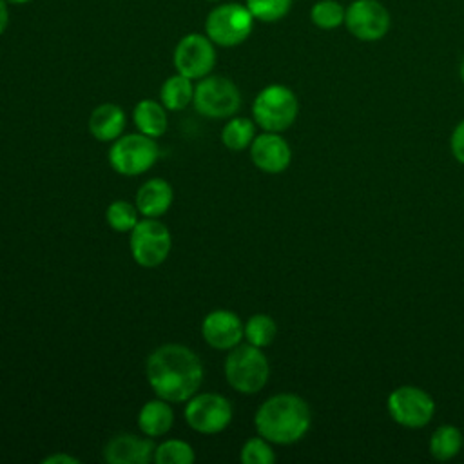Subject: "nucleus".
I'll list each match as a JSON object with an SVG mask.
<instances>
[{"label": "nucleus", "mask_w": 464, "mask_h": 464, "mask_svg": "<svg viewBox=\"0 0 464 464\" xmlns=\"http://www.w3.org/2000/svg\"><path fill=\"white\" fill-rule=\"evenodd\" d=\"M201 335L216 350H230L245 337L241 319L230 310H214L201 323Z\"/></svg>", "instance_id": "14"}, {"label": "nucleus", "mask_w": 464, "mask_h": 464, "mask_svg": "<svg viewBox=\"0 0 464 464\" xmlns=\"http://www.w3.org/2000/svg\"><path fill=\"white\" fill-rule=\"evenodd\" d=\"M174 424V411L165 399H154L141 406L138 413V426L143 435L156 439L165 435Z\"/></svg>", "instance_id": "18"}, {"label": "nucleus", "mask_w": 464, "mask_h": 464, "mask_svg": "<svg viewBox=\"0 0 464 464\" xmlns=\"http://www.w3.org/2000/svg\"><path fill=\"white\" fill-rule=\"evenodd\" d=\"M138 214H140V210L136 205H132L125 199H116L107 207L105 219L112 230L130 232L134 228V225L140 221Z\"/></svg>", "instance_id": "26"}, {"label": "nucleus", "mask_w": 464, "mask_h": 464, "mask_svg": "<svg viewBox=\"0 0 464 464\" xmlns=\"http://www.w3.org/2000/svg\"><path fill=\"white\" fill-rule=\"evenodd\" d=\"M185 420L198 433H219L232 420L230 401L212 392L192 395L185 406Z\"/></svg>", "instance_id": "11"}, {"label": "nucleus", "mask_w": 464, "mask_h": 464, "mask_svg": "<svg viewBox=\"0 0 464 464\" xmlns=\"http://www.w3.org/2000/svg\"><path fill=\"white\" fill-rule=\"evenodd\" d=\"M248 149L252 163L266 174H279L286 170L292 161V149L279 132L265 130L254 138Z\"/></svg>", "instance_id": "13"}, {"label": "nucleus", "mask_w": 464, "mask_h": 464, "mask_svg": "<svg viewBox=\"0 0 464 464\" xmlns=\"http://www.w3.org/2000/svg\"><path fill=\"white\" fill-rule=\"evenodd\" d=\"M243 332H245V339L250 344H254L257 348H265V346L272 344V341L276 339L277 324L266 314H254L243 324Z\"/></svg>", "instance_id": "23"}, {"label": "nucleus", "mask_w": 464, "mask_h": 464, "mask_svg": "<svg viewBox=\"0 0 464 464\" xmlns=\"http://www.w3.org/2000/svg\"><path fill=\"white\" fill-rule=\"evenodd\" d=\"M207 2H212V4H219V2H223V0H207Z\"/></svg>", "instance_id": "34"}, {"label": "nucleus", "mask_w": 464, "mask_h": 464, "mask_svg": "<svg viewBox=\"0 0 464 464\" xmlns=\"http://www.w3.org/2000/svg\"><path fill=\"white\" fill-rule=\"evenodd\" d=\"M256 430L272 444H294L301 440L312 424V411L295 393H276L256 411Z\"/></svg>", "instance_id": "2"}, {"label": "nucleus", "mask_w": 464, "mask_h": 464, "mask_svg": "<svg viewBox=\"0 0 464 464\" xmlns=\"http://www.w3.org/2000/svg\"><path fill=\"white\" fill-rule=\"evenodd\" d=\"M7 4H11V5H24V4H29V2H33V0H5Z\"/></svg>", "instance_id": "32"}, {"label": "nucleus", "mask_w": 464, "mask_h": 464, "mask_svg": "<svg viewBox=\"0 0 464 464\" xmlns=\"http://www.w3.org/2000/svg\"><path fill=\"white\" fill-rule=\"evenodd\" d=\"M276 460V453L270 442L265 437H252L241 448V462L243 464H272Z\"/></svg>", "instance_id": "28"}, {"label": "nucleus", "mask_w": 464, "mask_h": 464, "mask_svg": "<svg viewBox=\"0 0 464 464\" xmlns=\"http://www.w3.org/2000/svg\"><path fill=\"white\" fill-rule=\"evenodd\" d=\"M9 4L5 0H0V36L7 31L9 27Z\"/></svg>", "instance_id": "31"}, {"label": "nucleus", "mask_w": 464, "mask_h": 464, "mask_svg": "<svg viewBox=\"0 0 464 464\" xmlns=\"http://www.w3.org/2000/svg\"><path fill=\"white\" fill-rule=\"evenodd\" d=\"M450 149H451L453 158L460 165H464V120L455 125L451 138H450Z\"/></svg>", "instance_id": "29"}, {"label": "nucleus", "mask_w": 464, "mask_h": 464, "mask_svg": "<svg viewBox=\"0 0 464 464\" xmlns=\"http://www.w3.org/2000/svg\"><path fill=\"white\" fill-rule=\"evenodd\" d=\"M346 7H343L337 0H319L310 9V20L315 27L330 31L344 24Z\"/></svg>", "instance_id": "24"}, {"label": "nucleus", "mask_w": 464, "mask_h": 464, "mask_svg": "<svg viewBox=\"0 0 464 464\" xmlns=\"http://www.w3.org/2000/svg\"><path fill=\"white\" fill-rule=\"evenodd\" d=\"M174 199V192L169 181L161 178H152L145 181L136 192V207L145 218L163 216Z\"/></svg>", "instance_id": "16"}, {"label": "nucleus", "mask_w": 464, "mask_h": 464, "mask_svg": "<svg viewBox=\"0 0 464 464\" xmlns=\"http://www.w3.org/2000/svg\"><path fill=\"white\" fill-rule=\"evenodd\" d=\"M160 149L154 138L143 132H132L120 136L111 150L109 163L111 167L123 176H138L147 172L158 160Z\"/></svg>", "instance_id": "7"}, {"label": "nucleus", "mask_w": 464, "mask_h": 464, "mask_svg": "<svg viewBox=\"0 0 464 464\" xmlns=\"http://www.w3.org/2000/svg\"><path fill=\"white\" fill-rule=\"evenodd\" d=\"M132 120H134L138 130L150 138L163 136L167 130V125H169L165 105L161 102H154L149 98L136 103V107L132 111Z\"/></svg>", "instance_id": "19"}, {"label": "nucleus", "mask_w": 464, "mask_h": 464, "mask_svg": "<svg viewBox=\"0 0 464 464\" xmlns=\"http://www.w3.org/2000/svg\"><path fill=\"white\" fill-rule=\"evenodd\" d=\"M292 2L294 0H245V5L257 22L274 24L290 13Z\"/></svg>", "instance_id": "25"}, {"label": "nucleus", "mask_w": 464, "mask_h": 464, "mask_svg": "<svg viewBox=\"0 0 464 464\" xmlns=\"http://www.w3.org/2000/svg\"><path fill=\"white\" fill-rule=\"evenodd\" d=\"M145 373L150 388L169 402L188 401L201 386L203 364L187 346L169 343L158 346L147 359Z\"/></svg>", "instance_id": "1"}, {"label": "nucleus", "mask_w": 464, "mask_h": 464, "mask_svg": "<svg viewBox=\"0 0 464 464\" xmlns=\"http://www.w3.org/2000/svg\"><path fill=\"white\" fill-rule=\"evenodd\" d=\"M194 80L176 72L169 76L160 89V102L167 111H181L192 103L194 98Z\"/></svg>", "instance_id": "20"}, {"label": "nucleus", "mask_w": 464, "mask_h": 464, "mask_svg": "<svg viewBox=\"0 0 464 464\" xmlns=\"http://www.w3.org/2000/svg\"><path fill=\"white\" fill-rule=\"evenodd\" d=\"M44 464H76L78 459L71 457V455H65V453H54V455H49L42 460Z\"/></svg>", "instance_id": "30"}, {"label": "nucleus", "mask_w": 464, "mask_h": 464, "mask_svg": "<svg viewBox=\"0 0 464 464\" xmlns=\"http://www.w3.org/2000/svg\"><path fill=\"white\" fill-rule=\"evenodd\" d=\"M270 375V364L261 348L246 343L228 350L225 359V377L228 384L245 395L257 393L265 388Z\"/></svg>", "instance_id": "4"}, {"label": "nucleus", "mask_w": 464, "mask_h": 464, "mask_svg": "<svg viewBox=\"0 0 464 464\" xmlns=\"http://www.w3.org/2000/svg\"><path fill=\"white\" fill-rule=\"evenodd\" d=\"M129 246L134 261L140 266H160L170 254L172 237L169 228L156 218L140 219L130 230Z\"/></svg>", "instance_id": "8"}, {"label": "nucleus", "mask_w": 464, "mask_h": 464, "mask_svg": "<svg viewBox=\"0 0 464 464\" xmlns=\"http://www.w3.org/2000/svg\"><path fill=\"white\" fill-rule=\"evenodd\" d=\"M216 44L205 33H188L181 36L172 53L176 72L201 80L208 76L216 65Z\"/></svg>", "instance_id": "10"}, {"label": "nucleus", "mask_w": 464, "mask_h": 464, "mask_svg": "<svg viewBox=\"0 0 464 464\" xmlns=\"http://www.w3.org/2000/svg\"><path fill=\"white\" fill-rule=\"evenodd\" d=\"M299 102L295 92L281 83H270L263 87L254 103L252 116L256 125L268 132L286 130L297 118Z\"/></svg>", "instance_id": "5"}, {"label": "nucleus", "mask_w": 464, "mask_h": 464, "mask_svg": "<svg viewBox=\"0 0 464 464\" xmlns=\"http://www.w3.org/2000/svg\"><path fill=\"white\" fill-rule=\"evenodd\" d=\"M460 78H462V82H464V58H462V62H460Z\"/></svg>", "instance_id": "33"}, {"label": "nucleus", "mask_w": 464, "mask_h": 464, "mask_svg": "<svg viewBox=\"0 0 464 464\" xmlns=\"http://www.w3.org/2000/svg\"><path fill=\"white\" fill-rule=\"evenodd\" d=\"M390 417L404 428L417 430L430 424L435 415L433 397L419 386H399L395 388L386 401Z\"/></svg>", "instance_id": "9"}, {"label": "nucleus", "mask_w": 464, "mask_h": 464, "mask_svg": "<svg viewBox=\"0 0 464 464\" xmlns=\"http://www.w3.org/2000/svg\"><path fill=\"white\" fill-rule=\"evenodd\" d=\"M194 459L196 455L192 446L179 439H169L154 451V460L158 464H190Z\"/></svg>", "instance_id": "27"}, {"label": "nucleus", "mask_w": 464, "mask_h": 464, "mask_svg": "<svg viewBox=\"0 0 464 464\" xmlns=\"http://www.w3.org/2000/svg\"><path fill=\"white\" fill-rule=\"evenodd\" d=\"M192 105L205 118H232L241 105V92L230 78L208 74L198 80L194 87Z\"/></svg>", "instance_id": "6"}, {"label": "nucleus", "mask_w": 464, "mask_h": 464, "mask_svg": "<svg viewBox=\"0 0 464 464\" xmlns=\"http://www.w3.org/2000/svg\"><path fill=\"white\" fill-rule=\"evenodd\" d=\"M256 18L245 4L219 2L205 16L203 33L216 47H237L248 40Z\"/></svg>", "instance_id": "3"}, {"label": "nucleus", "mask_w": 464, "mask_h": 464, "mask_svg": "<svg viewBox=\"0 0 464 464\" xmlns=\"http://www.w3.org/2000/svg\"><path fill=\"white\" fill-rule=\"evenodd\" d=\"M464 448L462 431L457 426L442 424L430 437V453L437 460H451Z\"/></svg>", "instance_id": "21"}, {"label": "nucleus", "mask_w": 464, "mask_h": 464, "mask_svg": "<svg viewBox=\"0 0 464 464\" xmlns=\"http://www.w3.org/2000/svg\"><path fill=\"white\" fill-rule=\"evenodd\" d=\"M256 138V121L243 116H232L221 130V141L230 150H245Z\"/></svg>", "instance_id": "22"}, {"label": "nucleus", "mask_w": 464, "mask_h": 464, "mask_svg": "<svg viewBox=\"0 0 464 464\" xmlns=\"http://www.w3.org/2000/svg\"><path fill=\"white\" fill-rule=\"evenodd\" d=\"M125 129V112L116 103H102L89 116V132L100 141H112Z\"/></svg>", "instance_id": "17"}, {"label": "nucleus", "mask_w": 464, "mask_h": 464, "mask_svg": "<svg viewBox=\"0 0 464 464\" xmlns=\"http://www.w3.org/2000/svg\"><path fill=\"white\" fill-rule=\"evenodd\" d=\"M344 25L361 42H377L390 31L392 16L379 0H355L346 7Z\"/></svg>", "instance_id": "12"}, {"label": "nucleus", "mask_w": 464, "mask_h": 464, "mask_svg": "<svg viewBox=\"0 0 464 464\" xmlns=\"http://www.w3.org/2000/svg\"><path fill=\"white\" fill-rule=\"evenodd\" d=\"M154 442L132 433L114 435L103 448V459L109 464H149L154 459Z\"/></svg>", "instance_id": "15"}]
</instances>
